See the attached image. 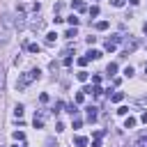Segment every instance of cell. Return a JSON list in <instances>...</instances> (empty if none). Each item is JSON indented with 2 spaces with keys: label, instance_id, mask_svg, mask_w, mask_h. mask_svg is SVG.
<instances>
[{
  "label": "cell",
  "instance_id": "cell-1",
  "mask_svg": "<svg viewBox=\"0 0 147 147\" xmlns=\"http://www.w3.org/2000/svg\"><path fill=\"white\" fill-rule=\"evenodd\" d=\"M39 76H41V71H39V69H30L28 74H23V76L16 80V90H25V87H28L32 80H37Z\"/></svg>",
  "mask_w": 147,
  "mask_h": 147
},
{
  "label": "cell",
  "instance_id": "cell-2",
  "mask_svg": "<svg viewBox=\"0 0 147 147\" xmlns=\"http://www.w3.org/2000/svg\"><path fill=\"white\" fill-rule=\"evenodd\" d=\"M138 46H140V41H138L136 37H129V39L124 41V53H122V57H126L129 53H133V51H136Z\"/></svg>",
  "mask_w": 147,
  "mask_h": 147
},
{
  "label": "cell",
  "instance_id": "cell-3",
  "mask_svg": "<svg viewBox=\"0 0 147 147\" xmlns=\"http://www.w3.org/2000/svg\"><path fill=\"white\" fill-rule=\"evenodd\" d=\"M25 25H28L25 16H23V14H16V16H14V28H16V30H23Z\"/></svg>",
  "mask_w": 147,
  "mask_h": 147
},
{
  "label": "cell",
  "instance_id": "cell-4",
  "mask_svg": "<svg viewBox=\"0 0 147 147\" xmlns=\"http://www.w3.org/2000/svg\"><path fill=\"white\" fill-rule=\"evenodd\" d=\"M83 92H87V94H92V96H101V94H103V90H101L99 85H92V87H85Z\"/></svg>",
  "mask_w": 147,
  "mask_h": 147
},
{
  "label": "cell",
  "instance_id": "cell-5",
  "mask_svg": "<svg viewBox=\"0 0 147 147\" xmlns=\"http://www.w3.org/2000/svg\"><path fill=\"white\" fill-rule=\"evenodd\" d=\"M85 110H87V122H94V119H96V115H99V113H96L99 108H96V106H87Z\"/></svg>",
  "mask_w": 147,
  "mask_h": 147
},
{
  "label": "cell",
  "instance_id": "cell-6",
  "mask_svg": "<svg viewBox=\"0 0 147 147\" xmlns=\"http://www.w3.org/2000/svg\"><path fill=\"white\" fill-rule=\"evenodd\" d=\"M0 21H2V25H5V28H14V16H11V14H5Z\"/></svg>",
  "mask_w": 147,
  "mask_h": 147
},
{
  "label": "cell",
  "instance_id": "cell-7",
  "mask_svg": "<svg viewBox=\"0 0 147 147\" xmlns=\"http://www.w3.org/2000/svg\"><path fill=\"white\" fill-rule=\"evenodd\" d=\"M30 28H32V30H41V28H44V21H41L39 16H34V18L30 21Z\"/></svg>",
  "mask_w": 147,
  "mask_h": 147
},
{
  "label": "cell",
  "instance_id": "cell-8",
  "mask_svg": "<svg viewBox=\"0 0 147 147\" xmlns=\"http://www.w3.org/2000/svg\"><path fill=\"white\" fill-rule=\"evenodd\" d=\"M85 57H87V62H90V60H99V57H101V51H94V48H92V51L85 53Z\"/></svg>",
  "mask_w": 147,
  "mask_h": 147
},
{
  "label": "cell",
  "instance_id": "cell-9",
  "mask_svg": "<svg viewBox=\"0 0 147 147\" xmlns=\"http://www.w3.org/2000/svg\"><path fill=\"white\" fill-rule=\"evenodd\" d=\"M74 145H76V147H85V145H87V138H85V136H76V138H74Z\"/></svg>",
  "mask_w": 147,
  "mask_h": 147
},
{
  "label": "cell",
  "instance_id": "cell-10",
  "mask_svg": "<svg viewBox=\"0 0 147 147\" xmlns=\"http://www.w3.org/2000/svg\"><path fill=\"white\" fill-rule=\"evenodd\" d=\"M71 7H74L76 11H85V2H83V0H74V5H71Z\"/></svg>",
  "mask_w": 147,
  "mask_h": 147
},
{
  "label": "cell",
  "instance_id": "cell-11",
  "mask_svg": "<svg viewBox=\"0 0 147 147\" xmlns=\"http://www.w3.org/2000/svg\"><path fill=\"white\" fill-rule=\"evenodd\" d=\"M76 78H78V80H80V83H85V80H87V78H90V74H87V71H85V69H80V71H78V74H76Z\"/></svg>",
  "mask_w": 147,
  "mask_h": 147
},
{
  "label": "cell",
  "instance_id": "cell-12",
  "mask_svg": "<svg viewBox=\"0 0 147 147\" xmlns=\"http://www.w3.org/2000/svg\"><path fill=\"white\" fill-rule=\"evenodd\" d=\"M122 99H124V92H115V94H110V101H113V103H119Z\"/></svg>",
  "mask_w": 147,
  "mask_h": 147
},
{
  "label": "cell",
  "instance_id": "cell-13",
  "mask_svg": "<svg viewBox=\"0 0 147 147\" xmlns=\"http://www.w3.org/2000/svg\"><path fill=\"white\" fill-rule=\"evenodd\" d=\"M136 124H138V119H136V117H126V122H124V129H133Z\"/></svg>",
  "mask_w": 147,
  "mask_h": 147
},
{
  "label": "cell",
  "instance_id": "cell-14",
  "mask_svg": "<svg viewBox=\"0 0 147 147\" xmlns=\"http://www.w3.org/2000/svg\"><path fill=\"white\" fill-rule=\"evenodd\" d=\"M25 46H28V51H30V53H39V51H41V46H39V44H25Z\"/></svg>",
  "mask_w": 147,
  "mask_h": 147
},
{
  "label": "cell",
  "instance_id": "cell-15",
  "mask_svg": "<svg viewBox=\"0 0 147 147\" xmlns=\"http://www.w3.org/2000/svg\"><path fill=\"white\" fill-rule=\"evenodd\" d=\"M115 71H117V64H115V62H110V64L106 67V74H108V76H113Z\"/></svg>",
  "mask_w": 147,
  "mask_h": 147
},
{
  "label": "cell",
  "instance_id": "cell-16",
  "mask_svg": "<svg viewBox=\"0 0 147 147\" xmlns=\"http://www.w3.org/2000/svg\"><path fill=\"white\" fill-rule=\"evenodd\" d=\"M67 21H69V25H74V28H76V25L80 23V18H78V16H74V14H71V16L67 18Z\"/></svg>",
  "mask_w": 147,
  "mask_h": 147
},
{
  "label": "cell",
  "instance_id": "cell-17",
  "mask_svg": "<svg viewBox=\"0 0 147 147\" xmlns=\"http://www.w3.org/2000/svg\"><path fill=\"white\" fill-rule=\"evenodd\" d=\"M64 37H67V39H74V37H76V28H69V30L64 32Z\"/></svg>",
  "mask_w": 147,
  "mask_h": 147
},
{
  "label": "cell",
  "instance_id": "cell-18",
  "mask_svg": "<svg viewBox=\"0 0 147 147\" xmlns=\"http://www.w3.org/2000/svg\"><path fill=\"white\" fill-rule=\"evenodd\" d=\"M55 39H57V34H55V32H48V34H46V44H53Z\"/></svg>",
  "mask_w": 147,
  "mask_h": 147
},
{
  "label": "cell",
  "instance_id": "cell-19",
  "mask_svg": "<svg viewBox=\"0 0 147 147\" xmlns=\"http://www.w3.org/2000/svg\"><path fill=\"white\" fill-rule=\"evenodd\" d=\"M67 113H69V115L74 117V115L78 113V110H76V103H69V106H67Z\"/></svg>",
  "mask_w": 147,
  "mask_h": 147
},
{
  "label": "cell",
  "instance_id": "cell-20",
  "mask_svg": "<svg viewBox=\"0 0 147 147\" xmlns=\"http://www.w3.org/2000/svg\"><path fill=\"white\" fill-rule=\"evenodd\" d=\"M94 28H96V30H106V28H108V21H99Z\"/></svg>",
  "mask_w": 147,
  "mask_h": 147
},
{
  "label": "cell",
  "instance_id": "cell-21",
  "mask_svg": "<svg viewBox=\"0 0 147 147\" xmlns=\"http://www.w3.org/2000/svg\"><path fill=\"white\" fill-rule=\"evenodd\" d=\"M14 115L21 119V117H23V106H16V108H14Z\"/></svg>",
  "mask_w": 147,
  "mask_h": 147
},
{
  "label": "cell",
  "instance_id": "cell-22",
  "mask_svg": "<svg viewBox=\"0 0 147 147\" xmlns=\"http://www.w3.org/2000/svg\"><path fill=\"white\" fill-rule=\"evenodd\" d=\"M117 115H129V106H119L117 108Z\"/></svg>",
  "mask_w": 147,
  "mask_h": 147
},
{
  "label": "cell",
  "instance_id": "cell-23",
  "mask_svg": "<svg viewBox=\"0 0 147 147\" xmlns=\"http://www.w3.org/2000/svg\"><path fill=\"white\" fill-rule=\"evenodd\" d=\"M136 103H138V106H140V108H147V96H140V99H138V101H136Z\"/></svg>",
  "mask_w": 147,
  "mask_h": 147
},
{
  "label": "cell",
  "instance_id": "cell-24",
  "mask_svg": "<svg viewBox=\"0 0 147 147\" xmlns=\"http://www.w3.org/2000/svg\"><path fill=\"white\" fill-rule=\"evenodd\" d=\"M2 85H5V67L0 64V90H2Z\"/></svg>",
  "mask_w": 147,
  "mask_h": 147
},
{
  "label": "cell",
  "instance_id": "cell-25",
  "mask_svg": "<svg viewBox=\"0 0 147 147\" xmlns=\"http://www.w3.org/2000/svg\"><path fill=\"white\" fill-rule=\"evenodd\" d=\"M83 99H85V92H76V103H83Z\"/></svg>",
  "mask_w": 147,
  "mask_h": 147
},
{
  "label": "cell",
  "instance_id": "cell-26",
  "mask_svg": "<svg viewBox=\"0 0 147 147\" xmlns=\"http://www.w3.org/2000/svg\"><path fill=\"white\" fill-rule=\"evenodd\" d=\"M124 2H126V0H110L113 7H124Z\"/></svg>",
  "mask_w": 147,
  "mask_h": 147
},
{
  "label": "cell",
  "instance_id": "cell-27",
  "mask_svg": "<svg viewBox=\"0 0 147 147\" xmlns=\"http://www.w3.org/2000/svg\"><path fill=\"white\" fill-rule=\"evenodd\" d=\"M90 16H99V7H96V5L90 7Z\"/></svg>",
  "mask_w": 147,
  "mask_h": 147
},
{
  "label": "cell",
  "instance_id": "cell-28",
  "mask_svg": "<svg viewBox=\"0 0 147 147\" xmlns=\"http://www.w3.org/2000/svg\"><path fill=\"white\" fill-rule=\"evenodd\" d=\"M14 140H25V136H23V131H16V133H14Z\"/></svg>",
  "mask_w": 147,
  "mask_h": 147
},
{
  "label": "cell",
  "instance_id": "cell-29",
  "mask_svg": "<svg viewBox=\"0 0 147 147\" xmlns=\"http://www.w3.org/2000/svg\"><path fill=\"white\" fill-rule=\"evenodd\" d=\"M106 51H108V53H113V51H115V44H110V41H106Z\"/></svg>",
  "mask_w": 147,
  "mask_h": 147
},
{
  "label": "cell",
  "instance_id": "cell-30",
  "mask_svg": "<svg viewBox=\"0 0 147 147\" xmlns=\"http://www.w3.org/2000/svg\"><path fill=\"white\" fill-rule=\"evenodd\" d=\"M124 76H129V78H131V76H133V67H126V69H124Z\"/></svg>",
  "mask_w": 147,
  "mask_h": 147
},
{
  "label": "cell",
  "instance_id": "cell-31",
  "mask_svg": "<svg viewBox=\"0 0 147 147\" xmlns=\"http://www.w3.org/2000/svg\"><path fill=\"white\" fill-rule=\"evenodd\" d=\"M39 101H41V103H46V101H48V94H46V92H41V94H39Z\"/></svg>",
  "mask_w": 147,
  "mask_h": 147
},
{
  "label": "cell",
  "instance_id": "cell-32",
  "mask_svg": "<svg viewBox=\"0 0 147 147\" xmlns=\"http://www.w3.org/2000/svg\"><path fill=\"white\" fill-rule=\"evenodd\" d=\"M46 147H57V142H55L53 138H48V140H46Z\"/></svg>",
  "mask_w": 147,
  "mask_h": 147
},
{
  "label": "cell",
  "instance_id": "cell-33",
  "mask_svg": "<svg viewBox=\"0 0 147 147\" xmlns=\"http://www.w3.org/2000/svg\"><path fill=\"white\" fill-rule=\"evenodd\" d=\"M41 126H44V122H41V119H37V117H34V129H41Z\"/></svg>",
  "mask_w": 147,
  "mask_h": 147
},
{
  "label": "cell",
  "instance_id": "cell-34",
  "mask_svg": "<svg viewBox=\"0 0 147 147\" xmlns=\"http://www.w3.org/2000/svg\"><path fill=\"white\" fill-rule=\"evenodd\" d=\"M140 122H142V124H147V110H145V113L140 115Z\"/></svg>",
  "mask_w": 147,
  "mask_h": 147
},
{
  "label": "cell",
  "instance_id": "cell-35",
  "mask_svg": "<svg viewBox=\"0 0 147 147\" xmlns=\"http://www.w3.org/2000/svg\"><path fill=\"white\" fill-rule=\"evenodd\" d=\"M92 147H101V142H99V140H94V142H92Z\"/></svg>",
  "mask_w": 147,
  "mask_h": 147
},
{
  "label": "cell",
  "instance_id": "cell-36",
  "mask_svg": "<svg viewBox=\"0 0 147 147\" xmlns=\"http://www.w3.org/2000/svg\"><path fill=\"white\" fill-rule=\"evenodd\" d=\"M129 2H131V5H138V2H140V0H129Z\"/></svg>",
  "mask_w": 147,
  "mask_h": 147
},
{
  "label": "cell",
  "instance_id": "cell-37",
  "mask_svg": "<svg viewBox=\"0 0 147 147\" xmlns=\"http://www.w3.org/2000/svg\"><path fill=\"white\" fill-rule=\"evenodd\" d=\"M142 30H145V32H147V21H145V25H142Z\"/></svg>",
  "mask_w": 147,
  "mask_h": 147
},
{
  "label": "cell",
  "instance_id": "cell-38",
  "mask_svg": "<svg viewBox=\"0 0 147 147\" xmlns=\"http://www.w3.org/2000/svg\"><path fill=\"white\" fill-rule=\"evenodd\" d=\"M11 147H18V145H11Z\"/></svg>",
  "mask_w": 147,
  "mask_h": 147
}]
</instances>
